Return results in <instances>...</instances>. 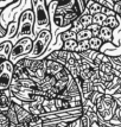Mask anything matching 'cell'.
<instances>
[{"label": "cell", "mask_w": 121, "mask_h": 127, "mask_svg": "<svg viewBox=\"0 0 121 127\" xmlns=\"http://www.w3.org/2000/svg\"><path fill=\"white\" fill-rule=\"evenodd\" d=\"M12 99H13V94L10 89L0 90V112L1 113H6L11 108V106L13 105Z\"/></svg>", "instance_id": "8fae6325"}, {"label": "cell", "mask_w": 121, "mask_h": 127, "mask_svg": "<svg viewBox=\"0 0 121 127\" xmlns=\"http://www.w3.org/2000/svg\"><path fill=\"white\" fill-rule=\"evenodd\" d=\"M105 95L106 94H101V93H99V92H93V94L90 95L89 100H90V101H91L95 106H97L100 101L103 99V96H105Z\"/></svg>", "instance_id": "83f0119b"}, {"label": "cell", "mask_w": 121, "mask_h": 127, "mask_svg": "<svg viewBox=\"0 0 121 127\" xmlns=\"http://www.w3.org/2000/svg\"><path fill=\"white\" fill-rule=\"evenodd\" d=\"M5 114H6V116L8 118V120H10L11 124H13V125H18V124H19V122H18V118H17L16 109H14V106L13 105L11 106V108L6 112Z\"/></svg>", "instance_id": "cb8c5ba5"}, {"label": "cell", "mask_w": 121, "mask_h": 127, "mask_svg": "<svg viewBox=\"0 0 121 127\" xmlns=\"http://www.w3.org/2000/svg\"><path fill=\"white\" fill-rule=\"evenodd\" d=\"M88 29L91 31V33H93V37H99L100 30H101V26H100V25H97V24H93V25H90Z\"/></svg>", "instance_id": "d6a6232c"}, {"label": "cell", "mask_w": 121, "mask_h": 127, "mask_svg": "<svg viewBox=\"0 0 121 127\" xmlns=\"http://www.w3.org/2000/svg\"><path fill=\"white\" fill-rule=\"evenodd\" d=\"M102 11H103V7L100 5L99 2L95 0H90V1H87V10H86V12L87 13H89L90 16H96V14H99V13H102ZM84 12V13H86Z\"/></svg>", "instance_id": "2e32d148"}, {"label": "cell", "mask_w": 121, "mask_h": 127, "mask_svg": "<svg viewBox=\"0 0 121 127\" xmlns=\"http://www.w3.org/2000/svg\"><path fill=\"white\" fill-rule=\"evenodd\" d=\"M44 121L39 116H33V119L28 124V127H43Z\"/></svg>", "instance_id": "f546056e"}, {"label": "cell", "mask_w": 121, "mask_h": 127, "mask_svg": "<svg viewBox=\"0 0 121 127\" xmlns=\"http://www.w3.org/2000/svg\"><path fill=\"white\" fill-rule=\"evenodd\" d=\"M113 37H114V30H112L108 26H102L101 28L99 38H101L105 43H113Z\"/></svg>", "instance_id": "e0dca14e"}, {"label": "cell", "mask_w": 121, "mask_h": 127, "mask_svg": "<svg viewBox=\"0 0 121 127\" xmlns=\"http://www.w3.org/2000/svg\"><path fill=\"white\" fill-rule=\"evenodd\" d=\"M93 38V33L89 29H84L82 31L77 32L76 34V40L77 42H84V40H90Z\"/></svg>", "instance_id": "7402d4cb"}, {"label": "cell", "mask_w": 121, "mask_h": 127, "mask_svg": "<svg viewBox=\"0 0 121 127\" xmlns=\"http://www.w3.org/2000/svg\"><path fill=\"white\" fill-rule=\"evenodd\" d=\"M69 127H83L82 122H81V118H78V119H76L75 121H72L71 124L69 125Z\"/></svg>", "instance_id": "d590c367"}, {"label": "cell", "mask_w": 121, "mask_h": 127, "mask_svg": "<svg viewBox=\"0 0 121 127\" xmlns=\"http://www.w3.org/2000/svg\"><path fill=\"white\" fill-rule=\"evenodd\" d=\"M65 66L62 65L60 63L58 62H55V61H49L46 60V75L48 76H52L55 77L57 74H60Z\"/></svg>", "instance_id": "5bb4252c"}, {"label": "cell", "mask_w": 121, "mask_h": 127, "mask_svg": "<svg viewBox=\"0 0 121 127\" xmlns=\"http://www.w3.org/2000/svg\"><path fill=\"white\" fill-rule=\"evenodd\" d=\"M11 122L5 113H0V127H10Z\"/></svg>", "instance_id": "1f68e13d"}, {"label": "cell", "mask_w": 121, "mask_h": 127, "mask_svg": "<svg viewBox=\"0 0 121 127\" xmlns=\"http://www.w3.org/2000/svg\"><path fill=\"white\" fill-rule=\"evenodd\" d=\"M76 34L77 33H75L74 31H71L70 29H66L64 32L60 33V40H62V43H63V42H66V40H72V39L76 40Z\"/></svg>", "instance_id": "603a6c76"}, {"label": "cell", "mask_w": 121, "mask_h": 127, "mask_svg": "<svg viewBox=\"0 0 121 127\" xmlns=\"http://www.w3.org/2000/svg\"><path fill=\"white\" fill-rule=\"evenodd\" d=\"M13 42L12 40H4L0 43V65L6 61H10L11 51L13 49Z\"/></svg>", "instance_id": "7c38bea8"}, {"label": "cell", "mask_w": 121, "mask_h": 127, "mask_svg": "<svg viewBox=\"0 0 121 127\" xmlns=\"http://www.w3.org/2000/svg\"><path fill=\"white\" fill-rule=\"evenodd\" d=\"M77 44H78V42L75 40V39H72V40H66V42H63V43H62L60 49L64 50V51H68V52H76Z\"/></svg>", "instance_id": "ffe728a7"}, {"label": "cell", "mask_w": 121, "mask_h": 127, "mask_svg": "<svg viewBox=\"0 0 121 127\" xmlns=\"http://www.w3.org/2000/svg\"><path fill=\"white\" fill-rule=\"evenodd\" d=\"M17 127H28V125H24V124H18Z\"/></svg>", "instance_id": "f35d334b"}, {"label": "cell", "mask_w": 121, "mask_h": 127, "mask_svg": "<svg viewBox=\"0 0 121 127\" xmlns=\"http://www.w3.org/2000/svg\"><path fill=\"white\" fill-rule=\"evenodd\" d=\"M106 19H107V16H106L105 13H99V14H96V16L93 17L94 24H97V25H100L101 28L103 26V24H105Z\"/></svg>", "instance_id": "484cf974"}, {"label": "cell", "mask_w": 121, "mask_h": 127, "mask_svg": "<svg viewBox=\"0 0 121 127\" xmlns=\"http://www.w3.org/2000/svg\"><path fill=\"white\" fill-rule=\"evenodd\" d=\"M69 57H70V52L64 51V50H62V49H57L55 51H52V52H50L49 55L45 56L46 60L58 62V63H60L62 65H64V66H65L66 61H68Z\"/></svg>", "instance_id": "30bf717a"}, {"label": "cell", "mask_w": 121, "mask_h": 127, "mask_svg": "<svg viewBox=\"0 0 121 127\" xmlns=\"http://www.w3.org/2000/svg\"><path fill=\"white\" fill-rule=\"evenodd\" d=\"M76 6L80 14H83L87 10V0H76Z\"/></svg>", "instance_id": "4dcf8cb0"}, {"label": "cell", "mask_w": 121, "mask_h": 127, "mask_svg": "<svg viewBox=\"0 0 121 127\" xmlns=\"http://www.w3.org/2000/svg\"><path fill=\"white\" fill-rule=\"evenodd\" d=\"M52 39V33L51 30H44L36 36V38L33 39V48L31 54L26 57L29 58H39L40 56L44 55V52L46 51L48 46L51 43Z\"/></svg>", "instance_id": "277c9868"}, {"label": "cell", "mask_w": 121, "mask_h": 127, "mask_svg": "<svg viewBox=\"0 0 121 127\" xmlns=\"http://www.w3.org/2000/svg\"><path fill=\"white\" fill-rule=\"evenodd\" d=\"M90 49L89 46V40H84V42H78L77 44V49H76V52L77 54H82V52H86Z\"/></svg>", "instance_id": "4316f807"}, {"label": "cell", "mask_w": 121, "mask_h": 127, "mask_svg": "<svg viewBox=\"0 0 121 127\" xmlns=\"http://www.w3.org/2000/svg\"><path fill=\"white\" fill-rule=\"evenodd\" d=\"M29 77L39 84L46 77V58H22Z\"/></svg>", "instance_id": "3957f363"}, {"label": "cell", "mask_w": 121, "mask_h": 127, "mask_svg": "<svg viewBox=\"0 0 121 127\" xmlns=\"http://www.w3.org/2000/svg\"><path fill=\"white\" fill-rule=\"evenodd\" d=\"M31 6L34 12V36H37L40 31L51 30V18L48 7V1L32 0Z\"/></svg>", "instance_id": "6da1fadb"}, {"label": "cell", "mask_w": 121, "mask_h": 127, "mask_svg": "<svg viewBox=\"0 0 121 127\" xmlns=\"http://www.w3.org/2000/svg\"><path fill=\"white\" fill-rule=\"evenodd\" d=\"M80 55H81V57H82L83 60L87 62L88 64H90L91 68L94 69V61H95V58L97 57L99 52H97V51H94V50H91V49H89L88 51L82 52V54H80ZM94 70H95V69H94Z\"/></svg>", "instance_id": "ac0fdd59"}, {"label": "cell", "mask_w": 121, "mask_h": 127, "mask_svg": "<svg viewBox=\"0 0 121 127\" xmlns=\"http://www.w3.org/2000/svg\"><path fill=\"white\" fill-rule=\"evenodd\" d=\"M110 58V63L113 64V68H114V70L116 71H119L121 70V54L120 55H116V56H109Z\"/></svg>", "instance_id": "d4e9b609"}, {"label": "cell", "mask_w": 121, "mask_h": 127, "mask_svg": "<svg viewBox=\"0 0 121 127\" xmlns=\"http://www.w3.org/2000/svg\"><path fill=\"white\" fill-rule=\"evenodd\" d=\"M44 97L43 96H38L37 95V99L34 100L33 102H20V106H22L24 109L26 111L33 116H43L45 114L44 107H43V102H44Z\"/></svg>", "instance_id": "ba28073f"}, {"label": "cell", "mask_w": 121, "mask_h": 127, "mask_svg": "<svg viewBox=\"0 0 121 127\" xmlns=\"http://www.w3.org/2000/svg\"><path fill=\"white\" fill-rule=\"evenodd\" d=\"M115 14L121 17V0H114V10Z\"/></svg>", "instance_id": "836d02e7"}, {"label": "cell", "mask_w": 121, "mask_h": 127, "mask_svg": "<svg viewBox=\"0 0 121 127\" xmlns=\"http://www.w3.org/2000/svg\"><path fill=\"white\" fill-rule=\"evenodd\" d=\"M14 78V64L11 61H6L0 65V90L10 89Z\"/></svg>", "instance_id": "52a82bcc"}, {"label": "cell", "mask_w": 121, "mask_h": 127, "mask_svg": "<svg viewBox=\"0 0 121 127\" xmlns=\"http://www.w3.org/2000/svg\"><path fill=\"white\" fill-rule=\"evenodd\" d=\"M93 24H94L93 16H90L89 13L86 12V13L81 14V16L75 20V23L71 25L70 30L74 31L75 33H77V32H80V31H82V30H84V29H88L89 26L93 25Z\"/></svg>", "instance_id": "9c48e42d"}, {"label": "cell", "mask_w": 121, "mask_h": 127, "mask_svg": "<svg viewBox=\"0 0 121 127\" xmlns=\"http://www.w3.org/2000/svg\"><path fill=\"white\" fill-rule=\"evenodd\" d=\"M99 74H103V75H113L114 74V68H113V64L110 63V58L108 61L103 62L99 66Z\"/></svg>", "instance_id": "d6986e66"}, {"label": "cell", "mask_w": 121, "mask_h": 127, "mask_svg": "<svg viewBox=\"0 0 121 127\" xmlns=\"http://www.w3.org/2000/svg\"><path fill=\"white\" fill-rule=\"evenodd\" d=\"M106 86V94L108 95H114L118 93V90L121 88V78L115 77L112 82L105 83Z\"/></svg>", "instance_id": "9a60e30c"}, {"label": "cell", "mask_w": 121, "mask_h": 127, "mask_svg": "<svg viewBox=\"0 0 121 127\" xmlns=\"http://www.w3.org/2000/svg\"><path fill=\"white\" fill-rule=\"evenodd\" d=\"M81 122H82V126L83 127H90V125H91V122H90V120H89V118L87 115H83L81 116Z\"/></svg>", "instance_id": "e575fe53"}, {"label": "cell", "mask_w": 121, "mask_h": 127, "mask_svg": "<svg viewBox=\"0 0 121 127\" xmlns=\"http://www.w3.org/2000/svg\"><path fill=\"white\" fill-rule=\"evenodd\" d=\"M33 48V39L31 38H23L20 40L16 42L13 44V49L11 51L10 56V61L16 64L19 60H22L24 57H26L31 54Z\"/></svg>", "instance_id": "8992f818"}, {"label": "cell", "mask_w": 121, "mask_h": 127, "mask_svg": "<svg viewBox=\"0 0 121 127\" xmlns=\"http://www.w3.org/2000/svg\"><path fill=\"white\" fill-rule=\"evenodd\" d=\"M113 96H114V99H115V101H116L118 107H121V94H114Z\"/></svg>", "instance_id": "74e56055"}, {"label": "cell", "mask_w": 121, "mask_h": 127, "mask_svg": "<svg viewBox=\"0 0 121 127\" xmlns=\"http://www.w3.org/2000/svg\"><path fill=\"white\" fill-rule=\"evenodd\" d=\"M114 119H116L118 121L121 122V107H118V109L115 112V116H114Z\"/></svg>", "instance_id": "8d00e7d4"}, {"label": "cell", "mask_w": 121, "mask_h": 127, "mask_svg": "<svg viewBox=\"0 0 121 127\" xmlns=\"http://www.w3.org/2000/svg\"><path fill=\"white\" fill-rule=\"evenodd\" d=\"M96 108H97V114H99L100 119H102L103 121L109 122L115 116L118 105H116V101L113 95L106 94L103 96V99L99 102V105L96 106Z\"/></svg>", "instance_id": "5b68a950"}, {"label": "cell", "mask_w": 121, "mask_h": 127, "mask_svg": "<svg viewBox=\"0 0 121 127\" xmlns=\"http://www.w3.org/2000/svg\"><path fill=\"white\" fill-rule=\"evenodd\" d=\"M103 44H105V42L101 38H99V37H93L89 40L90 49L94 50V51H97V52H101V48L103 46Z\"/></svg>", "instance_id": "44dd1931"}, {"label": "cell", "mask_w": 121, "mask_h": 127, "mask_svg": "<svg viewBox=\"0 0 121 127\" xmlns=\"http://www.w3.org/2000/svg\"><path fill=\"white\" fill-rule=\"evenodd\" d=\"M100 5L102 6L103 8H107L109 11L114 10V0H96Z\"/></svg>", "instance_id": "f1b7e54d"}, {"label": "cell", "mask_w": 121, "mask_h": 127, "mask_svg": "<svg viewBox=\"0 0 121 127\" xmlns=\"http://www.w3.org/2000/svg\"><path fill=\"white\" fill-rule=\"evenodd\" d=\"M14 106V109H16L17 113V118H18V122L19 124H24V125H28L29 122L33 119V115H31L26 109H24L20 105H17V103H13Z\"/></svg>", "instance_id": "4fadbf2b"}, {"label": "cell", "mask_w": 121, "mask_h": 127, "mask_svg": "<svg viewBox=\"0 0 121 127\" xmlns=\"http://www.w3.org/2000/svg\"><path fill=\"white\" fill-rule=\"evenodd\" d=\"M23 38H36L34 36V12L32 10V6L23 10L18 18V32L14 37V40L18 42Z\"/></svg>", "instance_id": "7a4b0ae2"}]
</instances>
